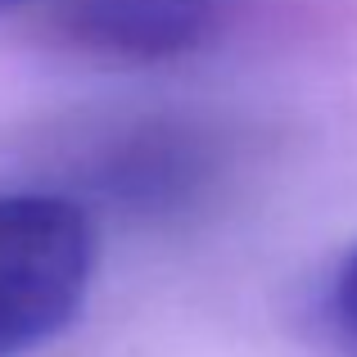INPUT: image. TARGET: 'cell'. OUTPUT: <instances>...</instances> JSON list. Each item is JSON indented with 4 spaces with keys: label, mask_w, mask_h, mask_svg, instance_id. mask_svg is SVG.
<instances>
[{
    "label": "cell",
    "mask_w": 357,
    "mask_h": 357,
    "mask_svg": "<svg viewBox=\"0 0 357 357\" xmlns=\"http://www.w3.org/2000/svg\"><path fill=\"white\" fill-rule=\"evenodd\" d=\"M91 208L63 190L0 195V357L41 349L77 321L96 280Z\"/></svg>",
    "instance_id": "6da1fadb"
},
{
    "label": "cell",
    "mask_w": 357,
    "mask_h": 357,
    "mask_svg": "<svg viewBox=\"0 0 357 357\" xmlns=\"http://www.w3.org/2000/svg\"><path fill=\"white\" fill-rule=\"evenodd\" d=\"M227 136L190 118H140L96 131L77 145L73 185L82 208H118L131 218H167L199 204L227 176Z\"/></svg>",
    "instance_id": "7a4b0ae2"
},
{
    "label": "cell",
    "mask_w": 357,
    "mask_h": 357,
    "mask_svg": "<svg viewBox=\"0 0 357 357\" xmlns=\"http://www.w3.org/2000/svg\"><path fill=\"white\" fill-rule=\"evenodd\" d=\"M231 0H63L54 32L100 63H172L227 32Z\"/></svg>",
    "instance_id": "3957f363"
},
{
    "label": "cell",
    "mask_w": 357,
    "mask_h": 357,
    "mask_svg": "<svg viewBox=\"0 0 357 357\" xmlns=\"http://www.w3.org/2000/svg\"><path fill=\"white\" fill-rule=\"evenodd\" d=\"M326 317L340 331V340L349 349H357V249L340 262L331 289H326Z\"/></svg>",
    "instance_id": "277c9868"
},
{
    "label": "cell",
    "mask_w": 357,
    "mask_h": 357,
    "mask_svg": "<svg viewBox=\"0 0 357 357\" xmlns=\"http://www.w3.org/2000/svg\"><path fill=\"white\" fill-rule=\"evenodd\" d=\"M27 5H45V0H0V18L18 14V9H27ZM59 5H63V0H59Z\"/></svg>",
    "instance_id": "5b68a950"
}]
</instances>
